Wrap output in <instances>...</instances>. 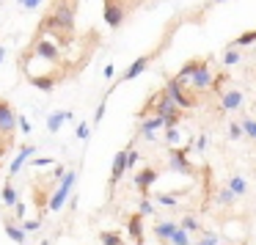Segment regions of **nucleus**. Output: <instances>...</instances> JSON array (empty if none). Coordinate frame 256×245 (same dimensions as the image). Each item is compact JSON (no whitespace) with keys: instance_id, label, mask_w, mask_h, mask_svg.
<instances>
[{"instance_id":"nucleus-1","label":"nucleus","mask_w":256,"mask_h":245,"mask_svg":"<svg viewBox=\"0 0 256 245\" xmlns=\"http://www.w3.org/2000/svg\"><path fill=\"white\" fill-rule=\"evenodd\" d=\"M42 30H47L56 39L66 42V36L74 34V0H58L52 14H47L42 20Z\"/></svg>"},{"instance_id":"nucleus-2","label":"nucleus","mask_w":256,"mask_h":245,"mask_svg":"<svg viewBox=\"0 0 256 245\" xmlns=\"http://www.w3.org/2000/svg\"><path fill=\"white\" fill-rule=\"evenodd\" d=\"M74 182H78V171H72V168H69V174H64V176H61V184H58V190L52 193V198L47 201V210H50V212H58V210H61L64 201H66L69 193H72Z\"/></svg>"},{"instance_id":"nucleus-3","label":"nucleus","mask_w":256,"mask_h":245,"mask_svg":"<svg viewBox=\"0 0 256 245\" xmlns=\"http://www.w3.org/2000/svg\"><path fill=\"white\" fill-rule=\"evenodd\" d=\"M184 86H188V80L171 78V80L166 83V88H162V91H166V94L171 96V100L176 102L179 108H193V105H196V96H188V94H184Z\"/></svg>"},{"instance_id":"nucleus-4","label":"nucleus","mask_w":256,"mask_h":245,"mask_svg":"<svg viewBox=\"0 0 256 245\" xmlns=\"http://www.w3.org/2000/svg\"><path fill=\"white\" fill-rule=\"evenodd\" d=\"M14 127H17V116H14L12 105H8L6 100H0V135L6 140H12Z\"/></svg>"},{"instance_id":"nucleus-5","label":"nucleus","mask_w":256,"mask_h":245,"mask_svg":"<svg viewBox=\"0 0 256 245\" xmlns=\"http://www.w3.org/2000/svg\"><path fill=\"white\" fill-rule=\"evenodd\" d=\"M188 86H193V88H198V91H206L212 86V72H210V66H206L204 58H201V64L193 69V74L188 78Z\"/></svg>"},{"instance_id":"nucleus-6","label":"nucleus","mask_w":256,"mask_h":245,"mask_svg":"<svg viewBox=\"0 0 256 245\" xmlns=\"http://www.w3.org/2000/svg\"><path fill=\"white\" fill-rule=\"evenodd\" d=\"M168 168L179 174H190L193 166L188 160V149H168Z\"/></svg>"},{"instance_id":"nucleus-7","label":"nucleus","mask_w":256,"mask_h":245,"mask_svg":"<svg viewBox=\"0 0 256 245\" xmlns=\"http://www.w3.org/2000/svg\"><path fill=\"white\" fill-rule=\"evenodd\" d=\"M124 6L122 3H118V0H105V14H102V17H105V22L110 25V28H118V25L124 22Z\"/></svg>"},{"instance_id":"nucleus-8","label":"nucleus","mask_w":256,"mask_h":245,"mask_svg":"<svg viewBox=\"0 0 256 245\" xmlns=\"http://www.w3.org/2000/svg\"><path fill=\"white\" fill-rule=\"evenodd\" d=\"M157 176H160V171H157V168H144V171L135 174V188H138L144 196H149V188L157 182Z\"/></svg>"},{"instance_id":"nucleus-9","label":"nucleus","mask_w":256,"mask_h":245,"mask_svg":"<svg viewBox=\"0 0 256 245\" xmlns=\"http://www.w3.org/2000/svg\"><path fill=\"white\" fill-rule=\"evenodd\" d=\"M34 50L39 52L42 58H47V61H61V50H58V44L52 39H36Z\"/></svg>"},{"instance_id":"nucleus-10","label":"nucleus","mask_w":256,"mask_h":245,"mask_svg":"<svg viewBox=\"0 0 256 245\" xmlns=\"http://www.w3.org/2000/svg\"><path fill=\"white\" fill-rule=\"evenodd\" d=\"M127 232H130V237H132L138 245L144 242V215H140V212H135V215L127 220Z\"/></svg>"},{"instance_id":"nucleus-11","label":"nucleus","mask_w":256,"mask_h":245,"mask_svg":"<svg viewBox=\"0 0 256 245\" xmlns=\"http://www.w3.org/2000/svg\"><path fill=\"white\" fill-rule=\"evenodd\" d=\"M160 127H166V122H162V116H152V118H146V122L140 124V130H138V132L144 135V138L154 140V135H157V130H160Z\"/></svg>"},{"instance_id":"nucleus-12","label":"nucleus","mask_w":256,"mask_h":245,"mask_svg":"<svg viewBox=\"0 0 256 245\" xmlns=\"http://www.w3.org/2000/svg\"><path fill=\"white\" fill-rule=\"evenodd\" d=\"M124 171H127V149H122L116 154V160H113V168H110V184H116L118 179L124 176Z\"/></svg>"},{"instance_id":"nucleus-13","label":"nucleus","mask_w":256,"mask_h":245,"mask_svg":"<svg viewBox=\"0 0 256 245\" xmlns=\"http://www.w3.org/2000/svg\"><path fill=\"white\" fill-rule=\"evenodd\" d=\"M34 154H36V146H25V149H20L17 160L12 162V171H8V176H17V174L22 171V166H25V162H28Z\"/></svg>"},{"instance_id":"nucleus-14","label":"nucleus","mask_w":256,"mask_h":245,"mask_svg":"<svg viewBox=\"0 0 256 245\" xmlns=\"http://www.w3.org/2000/svg\"><path fill=\"white\" fill-rule=\"evenodd\" d=\"M3 228H6V234H8V237H12L17 245H25V242H28V237H25V228H20L17 223L12 220V218H3Z\"/></svg>"},{"instance_id":"nucleus-15","label":"nucleus","mask_w":256,"mask_h":245,"mask_svg":"<svg viewBox=\"0 0 256 245\" xmlns=\"http://www.w3.org/2000/svg\"><path fill=\"white\" fill-rule=\"evenodd\" d=\"M64 122H72V113H69V110H56V113H50V116H47V130H50V132H58Z\"/></svg>"},{"instance_id":"nucleus-16","label":"nucleus","mask_w":256,"mask_h":245,"mask_svg":"<svg viewBox=\"0 0 256 245\" xmlns=\"http://www.w3.org/2000/svg\"><path fill=\"white\" fill-rule=\"evenodd\" d=\"M242 108V94L240 91H226L223 94V110H237Z\"/></svg>"},{"instance_id":"nucleus-17","label":"nucleus","mask_w":256,"mask_h":245,"mask_svg":"<svg viewBox=\"0 0 256 245\" xmlns=\"http://www.w3.org/2000/svg\"><path fill=\"white\" fill-rule=\"evenodd\" d=\"M176 228H179V223H174V220H162V223H157V226H154V234H157L160 240H171V234L176 232Z\"/></svg>"},{"instance_id":"nucleus-18","label":"nucleus","mask_w":256,"mask_h":245,"mask_svg":"<svg viewBox=\"0 0 256 245\" xmlns=\"http://www.w3.org/2000/svg\"><path fill=\"white\" fill-rule=\"evenodd\" d=\"M149 66V56H144V58H138V61L132 64V66L127 69V72H124V80H132V78H138L140 72H144V69Z\"/></svg>"},{"instance_id":"nucleus-19","label":"nucleus","mask_w":256,"mask_h":245,"mask_svg":"<svg viewBox=\"0 0 256 245\" xmlns=\"http://www.w3.org/2000/svg\"><path fill=\"white\" fill-rule=\"evenodd\" d=\"M228 190H232V193L240 198V196H245V190H248V182H245V179L240 176V174H234V176L228 179Z\"/></svg>"},{"instance_id":"nucleus-20","label":"nucleus","mask_w":256,"mask_h":245,"mask_svg":"<svg viewBox=\"0 0 256 245\" xmlns=\"http://www.w3.org/2000/svg\"><path fill=\"white\" fill-rule=\"evenodd\" d=\"M17 190H14V184L12 182H6V184H3V206H14V204H17Z\"/></svg>"},{"instance_id":"nucleus-21","label":"nucleus","mask_w":256,"mask_h":245,"mask_svg":"<svg viewBox=\"0 0 256 245\" xmlns=\"http://www.w3.org/2000/svg\"><path fill=\"white\" fill-rule=\"evenodd\" d=\"M171 245H190V232H184L182 226L176 228V232L171 234V240H168Z\"/></svg>"},{"instance_id":"nucleus-22","label":"nucleus","mask_w":256,"mask_h":245,"mask_svg":"<svg viewBox=\"0 0 256 245\" xmlns=\"http://www.w3.org/2000/svg\"><path fill=\"white\" fill-rule=\"evenodd\" d=\"M100 242L102 245H124V240H122V234H118V232H102L100 234Z\"/></svg>"},{"instance_id":"nucleus-23","label":"nucleus","mask_w":256,"mask_h":245,"mask_svg":"<svg viewBox=\"0 0 256 245\" xmlns=\"http://www.w3.org/2000/svg\"><path fill=\"white\" fill-rule=\"evenodd\" d=\"M234 198H237V196H234V193H232V190H228V188L218 190V196H215V201H218V204H223V206L234 204Z\"/></svg>"},{"instance_id":"nucleus-24","label":"nucleus","mask_w":256,"mask_h":245,"mask_svg":"<svg viewBox=\"0 0 256 245\" xmlns=\"http://www.w3.org/2000/svg\"><path fill=\"white\" fill-rule=\"evenodd\" d=\"M254 42H256V30H248V34H242L240 39H234L232 47H248V44H254Z\"/></svg>"},{"instance_id":"nucleus-25","label":"nucleus","mask_w":256,"mask_h":245,"mask_svg":"<svg viewBox=\"0 0 256 245\" xmlns=\"http://www.w3.org/2000/svg\"><path fill=\"white\" fill-rule=\"evenodd\" d=\"M179 226H182L184 232H198V228H201V223L196 220L193 215H184V218H182V223H179Z\"/></svg>"},{"instance_id":"nucleus-26","label":"nucleus","mask_w":256,"mask_h":245,"mask_svg":"<svg viewBox=\"0 0 256 245\" xmlns=\"http://www.w3.org/2000/svg\"><path fill=\"white\" fill-rule=\"evenodd\" d=\"M242 132L248 135V138H256V118H245V122H242Z\"/></svg>"},{"instance_id":"nucleus-27","label":"nucleus","mask_w":256,"mask_h":245,"mask_svg":"<svg viewBox=\"0 0 256 245\" xmlns=\"http://www.w3.org/2000/svg\"><path fill=\"white\" fill-rule=\"evenodd\" d=\"M237 61H240V52L234 50L232 44H228V52H226V58H223V64H226V66H234Z\"/></svg>"},{"instance_id":"nucleus-28","label":"nucleus","mask_w":256,"mask_h":245,"mask_svg":"<svg viewBox=\"0 0 256 245\" xmlns=\"http://www.w3.org/2000/svg\"><path fill=\"white\" fill-rule=\"evenodd\" d=\"M154 198H157V204H162V206H176V198L168 196V193H157Z\"/></svg>"},{"instance_id":"nucleus-29","label":"nucleus","mask_w":256,"mask_h":245,"mask_svg":"<svg viewBox=\"0 0 256 245\" xmlns=\"http://www.w3.org/2000/svg\"><path fill=\"white\" fill-rule=\"evenodd\" d=\"M138 152H135V146H127V171L130 168H135V162H138Z\"/></svg>"},{"instance_id":"nucleus-30","label":"nucleus","mask_w":256,"mask_h":245,"mask_svg":"<svg viewBox=\"0 0 256 245\" xmlns=\"http://www.w3.org/2000/svg\"><path fill=\"white\" fill-rule=\"evenodd\" d=\"M138 212H140V215H154V206H152V201L149 198H144V201H140V204H138Z\"/></svg>"},{"instance_id":"nucleus-31","label":"nucleus","mask_w":256,"mask_h":245,"mask_svg":"<svg viewBox=\"0 0 256 245\" xmlns=\"http://www.w3.org/2000/svg\"><path fill=\"white\" fill-rule=\"evenodd\" d=\"M166 140H168V144H179V130L176 127H166Z\"/></svg>"},{"instance_id":"nucleus-32","label":"nucleus","mask_w":256,"mask_h":245,"mask_svg":"<svg viewBox=\"0 0 256 245\" xmlns=\"http://www.w3.org/2000/svg\"><path fill=\"white\" fill-rule=\"evenodd\" d=\"M242 124H232V127H228V138L232 140H237V138H242Z\"/></svg>"},{"instance_id":"nucleus-33","label":"nucleus","mask_w":256,"mask_h":245,"mask_svg":"<svg viewBox=\"0 0 256 245\" xmlns=\"http://www.w3.org/2000/svg\"><path fill=\"white\" fill-rule=\"evenodd\" d=\"M39 226H42V220H39V218H36V220H22V228H25V234H28V232H36Z\"/></svg>"},{"instance_id":"nucleus-34","label":"nucleus","mask_w":256,"mask_h":245,"mask_svg":"<svg viewBox=\"0 0 256 245\" xmlns=\"http://www.w3.org/2000/svg\"><path fill=\"white\" fill-rule=\"evenodd\" d=\"M17 3H20L22 8H39L42 3H44V0H17Z\"/></svg>"},{"instance_id":"nucleus-35","label":"nucleus","mask_w":256,"mask_h":245,"mask_svg":"<svg viewBox=\"0 0 256 245\" xmlns=\"http://www.w3.org/2000/svg\"><path fill=\"white\" fill-rule=\"evenodd\" d=\"M88 127H91V124H86V122H83V124H78V138H80V140L88 138Z\"/></svg>"},{"instance_id":"nucleus-36","label":"nucleus","mask_w":256,"mask_h":245,"mask_svg":"<svg viewBox=\"0 0 256 245\" xmlns=\"http://www.w3.org/2000/svg\"><path fill=\"white\" fill-rule=\"evenodd\" d=\"M14 212H17L20 220H25V204H22V201H17V204H14Z\"/></svg>"},{"instance_id":"nucleus-37","label":"nucleus","mask_w":256,"mask_h":245,"mask_svg":"<svg viewBox=\"0 0 256 245\" xmlns=\"http://www.w3.org/2000/svg\"><path fill=\"white\" fill-rule=\"evenodd\" d=\"M201 242H206V245H218V234L206 232V234H204V240H201Z\"/></svg>"},{"instance_id":"nucleus-38","label":"nucleus","mask_w":256,"mask_h":245,"mask_svg":"<svg viewBox=\"0 0 256 245\" xmlns=\"http://www.w3.org/2000/svg\"><path fill=\"white\" fill-rule=\"evenodd\" d=\"M50 157H34V160H30V166H50Z\"/></svg>"},{"instance_id":"nucleus-39","label":"nucleus","mask_w":256,"mask_h":245,"mask_svg":"<svg viewBox=\"0 0 256 245\" xmlns=\"http://www.w3.org/2000/svg\"><path fill=\"white\" fill-rule=\"evenodd\" d=\"M102 116H105V102H102V105L96 108V113H94V124H100V122H102Z\"/></svg>"},{"instance_id":"nucleus-40","label":"nucleus","mask_w":256,"mask_h":245,"mask_svg":"<svg viewBox=\"0 0 256 245\" xmlns=\"http://www.w3.org/2000/svg\"><path fill=\"white\" fill-rule=\"evenodd\" d=\"M206 149V135H201L198 140H196V152H204Z\"/></svg>"},{"instance_id":"nucleus-41","label":"nucleus","mask_w":256,"mask_h":245,"mask_svg":"<svg viewBox=\"0 0 256 245\" xmlns=\"http://www.w3.org/2000/svg\"><path fill=\"white\" fill-rule=\"evenodd\" d=\"M17 124H20V130H22V132H30V124H28V122H25V118H20V122H17Z\"/></svg>"},{"instance_id":"nucleus-42","label":"nucleus","mask_w":256,"mask_h":245,"mask_svg":"<svg viewBox=\"0 0 256 245\" xmlns=\"http://www.w3.org/2000/svg\"><path fill=\"white\" fill-rule=\"evenodd\" d=\"M3 58H6V47H0V64H3Z\"/></svg>"},{"instance_id":"nucleus-43","label":"nucleus","mask_w":256,"mask_h":245,"mask_svg":"<svg viewBox=\"0 0 256 245\" xmlns=\"http://www.w3.org/2000/svg\"><path fill=\"white\" fill-rule=\"evenodd\" d=\"M190 245H206V242H190Z\"/></svg>"}]
</instances>
